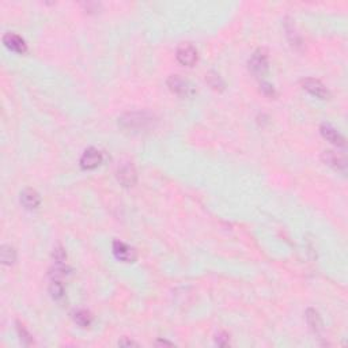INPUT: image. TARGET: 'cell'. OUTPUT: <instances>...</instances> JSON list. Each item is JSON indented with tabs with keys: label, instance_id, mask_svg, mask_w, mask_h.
Segmentation results:
<instances>
[{
	"label": "cell",
	"instance_id": "1",
	"mask_svg": "<svg viewBox=\"0 0 348 348\" xmlns=\"http://www.w3.org/2000/svg\"><path fill=\"white\" fill-rule=\"evenodd\" d=\"M153 123H154V117L147 112H132L119 119L120 125L131 132H140V131L148 129Z\"/></svg>",
	"mask_w": 348,
	"mask_h": 348
},
{
	"label": "cell",
	"instance_id": "2",
	"mask_svg": "<svg viewBox=\"0 0 348 348\" xmlns=\"http://www.w3.org/2000/svg\"><path fill=\"white\" fill-rule=\"evenodd\" d=\"M249 70L255 76H263L268 71V53L265 49H257L249 59Z\"/></svg>",
	"mask_w": 348,
	"mask_h": 348
},
{
	"label": "cell",
	"instance_id": "3",
	"mask_svg": "<svg viewBox=\"0 0 348 348\" xmlns=\"http://www.w3.org/2000/svg\"><path fill=\"white\" fill-rule=\"evenodd\" d=\"M168 86L170 88V91L176 94V95H178V97L189 98L194 94L193 86L188 80L182 79L180 75L169 76Z\"/></svg>",
	"mask_w": 348,
	"mask_h": 348
},
{
	"label": "cell",
	"instance_id": "4",
	"mask_svg": "<svg viewBox=\"0 0 348 348\" xmlns=\"http://www.w3.org/2000/svg\"><path fill=\"white\" fill-rule=\"evenodd\" d=\"M176 58L180 64L185 67H193L197 63V51L192 44H181L177 48Z\"/></svg>",
	"mask_w": 348,
	"mask_h": 348
},
{
	"label": "cell",
	"instance_id": "5",
	"mask_svg": "<svg viewBox=\"0 0 348 348\" xmlns=\"http://www.w3.org/2000/svg\"><path fill=\"white\" fill-rule=\"evenodd\" d=\"M116 177H117V180L123 186H127V188L133 186L136 184L137 180L136 169L133 168L132 163H124L117 169Z\"/></svg>",
	"mask_w": 348,
	"mask_h": 348
},
{
	"label": "cell",
	"instance_id": "6",
	"mask_svg": "<svg viewBox=\"0 0 348 348\" xmlns=\"http://www.w3.org/2000/svg\"><path fill=\"white\" fill-rule=\"evenodd\" d=\"M302 87L310 93L314 97L320 98V100H328L331 97V94L328 91V88L324 86V84L317 79H313V78H308V79L302 80Z\"/></svg>",
	"mask_w": 348,
	"mask_h": 348
},
{
	"label": "cell",
	"instance_id": "7",
	"mask_svg": "<svg viewBox=\"0 0 348 348\" xmlns=\"http://www.w3.org/2000/svg\"><path fill=\"white\" fill-rule=\"evenodd\" d=\"M322 161L325 165L331 166L332 169H335L337 172H345L347 170V159L345 157L339 153H335V151L328 150L322 153Z\"/></svg>",
	"mask_w": 348,
	"mask_h": 348
},
{
	"label": "cell",
	"instance_id": "8",
	"mask_svg": "<svg viewBox=\"0 0 348 348\" xmlns=\"http://www.w3.org/2000/svg\"><path fill=\"white\" fill-rule=\"evenodd\" d=\"M113 255L116 256V259L124 263H133L136 260V252L133 247L127 245L125 242L121 241H115L113 242Z\"/></svg>",
	"mask_w": 348,
	"mask_h": 348
},
{
	"label": "cell",
	"instance_id": "9",
	"mask_svg": "<svg viewBox=\"0 0 348 348\" xmlns=\"http://www.w3.org/2000/svg\"><path fill=\"white\" fill-rule=\"evenodd\" d=\"M102 162V154L101 151H98L97 148H87L84 151L82 158H80V166L84 170H94L98 168Z\"/></svg>",
	"mask_w": 348,
	"mask_h": 348
},
{
	"label": "cell",
	"instance_id": "10",
	"mask_svg": "<svg viewBox=\"0 0 348 348\" xmlns=\"http://www.w3.org/2000/svg\"><path fill=\"white\" fill-rule=\"evenodd\" d=\"M3 44L15 53H19L22 55L27 51L26 42L23 40L22 37H19L18 34H14V33H7V34L3 35Z\"/></svg>",
	"mask_w": 348,
	"mask_h": 348
},
{
	"label": "cell",
	"instance_id": "11",
	"mask_svg": "<svg viewBox=\"0 0 348 348\" xmlns=\"http://www.w3.org/2000/svg\"><path fill=\"white\" fill-rule=\"evenodd\" d=\"M320 131H321L322 137L326 139L328 141H331L332 144L337 145V147H345V139H344V136L337 131V129H335V128L332 127V125H329V124H322Z\"/></svg>",
	"mask_w": 348,
	"mask_h": 348
},
{
	"label": "cell",
	"instance_id": "12",
	"mask_svg": "<svg viewBox=\"0 0 348 348\" xmlns=\"http://www.w3.org/2000/svg\"><path fill=\"white\" fill-rule=\"evenodd\" d=\"M21 203L25 206V208L27 210H34L40 206L41 203V197L40 194L37 193L34 189H25L21 193Z\"/></svg>",
	"mask_w": 348,
	"mask_h": 348
},
{
	"label": "cell",
	"instance_id": "13",
	"mask_svg": "<svg viewBox=\"0 0 348 348\" xmlns=\"http://www.w3.org/2000/svg\"><path fill=\"white\" fill-rule=\"evenodd\" d=\"M306 320H308V324L310 326V329L314 332V333H321L324 331V324H322V320L320 317L318 312H316L314 309H308L306 310Z\"/></svg>",
	"mask_w": 348,
	"mask_h": 348
},
{
	"label": "cell",
	"instance_id": "14",
	"mask_svg": "<svg viewBox=\"0 0 348 348\" xmlns=\"http://www.w3.org/2000/svg\"><path fill=\"white\" fill-rule=\"evenodd\" d=\"M74 321L78 324L82 328H88V326L93 324V316L88 310H84V309H80V310H76L74 313Z\"/></svg>",
	"mask_w": 348,
	"mask_h": 348
},
{
	"label": "cell",
	"instance_id": "15",
	"mask_svg": "<svg viewBox=\"0 0 348 348\" xmlns=\"http://www.w3.org/2000/svg\"><path fill=\"white\" fill-rule=\"evenodd\" d=\"M15 259H17V253L14 251V247L9 246V245H5V246L2 247V261H3V264H14Z\"/></svg>",
	"mask_w": 348,
	"mask_h": 348
},
{
	"label": "cell",
	"instance_id": "16",
	"mask_svg": "<svg viewBox=\"0 0 348 348\" xmlns=\"http://www.w3.org/2000/svg\"><path fill=\"white\" fill-rule=\"evenodd\" d=\"M207 82L214 90H219V91H222V90L225 88V82H223V80L221 79V76L218 75V74H215V72H210V74H208Z\"/></svg>",
	"mask_w": 348,
	"mask_h": 348
},
{
	"label": "cell",
	"instance_id": "17",
	"mask_svg": "<svg viewBox=\"0 0 348 348\" xmlns=\"http://www.w3.org/2000/svg\"><path fill=\"white\" fill-rule=\"evenodd\" d=\"M49 292H51V296H52L53 300H62L63 296H64V287L58 280H53L51 287H49Z\"/></svg>",
	"mask_w": 348,
	"mask_h": 348
},
{
	"label": "cell",
	"instance_id": "18",
	"mask_svg": "<svg viewBox=\"0 0 348 348\" xmlns=\"http://www.w3.org/2000/svg\"><path fill=\"white\" fill-rule=\"evenodd\" d=\"M18 325V335L21 336V340H22V343H25L26 345H29V344L33 343V339H31V335L29 333V332L23 328V325H21V324H17Z\"/></svg>",
	"mask_w": 348,
	"mask_h": 348
},
{
	"label": "cell",
	"instance_id": "19",
	"mask_svg": "<svg viewBox=\"0 0 348 348\" xmlns=\"http://www.w3.org/2000/svg\"><path fill=\"white\" fill-rule=\"evenodd\" d=\"M53 259L58 261L59 264H62L63 261L67 259V255H66V252H64V249H63V247H60V246L56 247V249H55V252H53Z\"/></svg>",
	"mask_w": 348,
	"mask_h": 348
},
{
	"label": "cell",
	"instance_id": "20",
	"mask_svg": "<svg viewBox=\"0 0 348 348\" xmlns=\"http://www.w3.org/2000/svg\"><path fill=\"white\" fill-rule=\"evenodd\" d=\"M260 87H261V91L267 95V97H271V98H273L275 95H276V91H275V88H273V86H271L269 83H261L260 84Z\"/></svg>",
	"mask_w": 348,
	"mask_h": 348
},
{
	"label": "cell",
	"instance_id": "21",
	"mask_svg": "<svg viewBox=\"0 0 348 348\" xmlns=\"http://www.w3.org/2000/svg\"><path fill=\"white\" fill-rule=\"evenodd\" d=\"M229 337L230 336L227 335V333L222 332V333H219V335L216 336V344H218V345H221V347H225V345L229 344Z\"/></svg>",
	"mask_w": 348,
	"mask_h": 348
},
{
	"label": "cell",
	"instance_id": "22",
	"mask_svg": "<svg viewBox=\"0 0 348 348\" xmlns=\"http://www.w3.org/2000/svg\"><path fill=\"white\" fill-rule=\"evenodd\" d=\"M66 273H67V268H64V267H56L55 271H53L51 275H52L53 278H58V276H66Z\"/></svg>",
	"mask_w": 348,
	"mask_h": 348
},
{
	"label": "cell",
	"instance_id": "23",
	"mask_svg": "<svg viewBox=\"0 0 348 348\" xmlns=\"http://www.w3.org/2000/svg\"><path fill=\"white\" fill-rule=\"evenodd\" d=\"M119 345H137V343H135L132 340H120Z\"/></svg>",
	"mask_w": 348,
	"mask_h": 348
},
{
	"label": "cell",
	"instance_id": "24",
	"mask_svg": "<svg viewBox=\"0 0 348 348\" xmlns=\"http://www.w3.org/2000/svg\"><path fill=\"white\" fill-rule=\"evenodd\" d=\"M157 345H173L172 343H168V341H165V340H159V341H157Z\"/></svg>",
	"mask_w": 348,
	"mask_h": 348
}]
</instances>
